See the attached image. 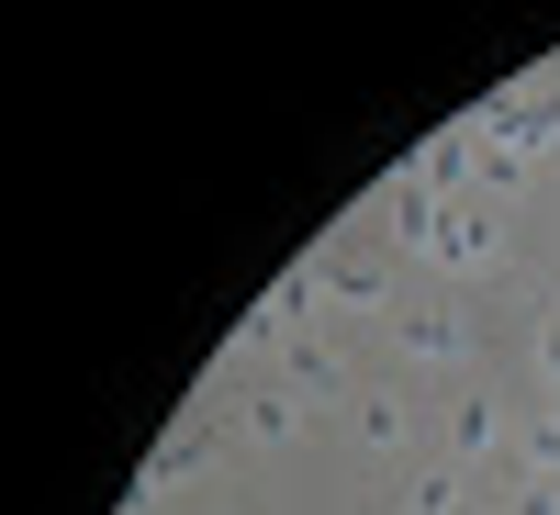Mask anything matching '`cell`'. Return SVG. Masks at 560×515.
Returning a JSON list of instances; mask_svg holds the SVG:
<instances>
[{"mask_svg":"<svg viewBox=\"0 0 560 515\" xmlns=\"http://www.w3.org/2000/svg\"><path fill=\"white\" fill-rule=\"evenodd\" d=\"M427 258H448V269H482V258H493V224H482L471 202H448V213H438V236H427Z\"/></svg>","mask_w":560,"mask_h":515,"instance_id":"cell-1","label":"cell"},{"mask_svg":"<svg viewBox=\"0 0 560 515\" xmlns=\"http://www.w3.org/2000/svg\"><path fill=\"white\" fill-rule=\"evenodd\" d=\"M382 258H314V303H382Z\"/></svg>","mask_w":560,"mask_h":515,"instance_id":"cell-2","label":"cell"},{"mask_svg":"<svg viewBox=\"0 0 560 515\" xmlns=\"http://www.w3.org/2000/svg\"><path fill=\"white\" fill-rule=\"evenodd\" d=\"M404 348H415V359H459V348H471V325H459V314H404Z\"/></svg>","mask_w":560,"mask_h":515,"instance_id":"cell-3","label":"cell"},{"mask_svg":"<svg viewBox=\"0 0 560 515\" xmlns=\"http://www.w3.org/2000/svg\"><path fill=\"white\" fill-rule=\"evenodd\" d=\"M191 471H202V437H168V448L147 459V482H135V504H147V493H179Z\"/></svg>","mask_w":560,"mask_h":515,"instance_id":"cell-4","label":"cell"},{"mask_svg":"<svg viewBox=\"0 0 560 515\" xmlns=\"http://www.w3.org/2000/svg\"><path fill=\"white\" fill-rule=\"evenodd\" d=\"M292 426H303V403H280V393H258V403H247V437H269V448H280Z\"/></svg>","mask_w":560,"mask_h":515,"instance_id":"cell-5","label":"cell"},{"mask_svg":"<svg viewBox=\"0 0 560 515\" xmlns=\"http://www.w3.org/2000/svg\"><path fill=\"white\" fill-rule=\"evenodd\" d=\"M280 359H292V382H337V359H325V337H280Z\"/></svg>","mask_w":560,"mask_h":515,"instance_id":"cell-6","label":"cell"},{"mask_svg":"<svg viewBox=\"0 0 560 515\" xmlns=\"http://www.w3.org/2000/svg\"><path fill=\"white\" fill-rule=\"evenodd\" d=\"M448 437H459V448H471V459H482V448H493L504 426H493V403H459V414H448Z\"/></svg>","mask_w":560,"mask_h":515,"instance_id":"cell-7","label":"cell"},{"mask_svg":"<svg viewBox=\"0 0 560 515\" xmlns=\"http://www.w3.org/2000/svg\"><path fill=\"white\" fill-rule=\"evenodd\" d=\"M404 504H415V515H459V482H448V471H438V482H415V493H404Z\"/></svg>","mask_w":560,"mask_h":515,"instance_id":"cell-8","label":"cell"},{"mask_svg":"<svg viewBox=\"0 0 560 515\" xmlns=\"http://www.w3.org/2000/svg\"><path fill=\"white\" fill-rule=\"evenodd\" d=\"M538 370H549V403H560V325H538Z\"/></svg>","mask_w":560,"mask_h":515,"instance_id":"cell-9","label":"cell"}]
</instances>
